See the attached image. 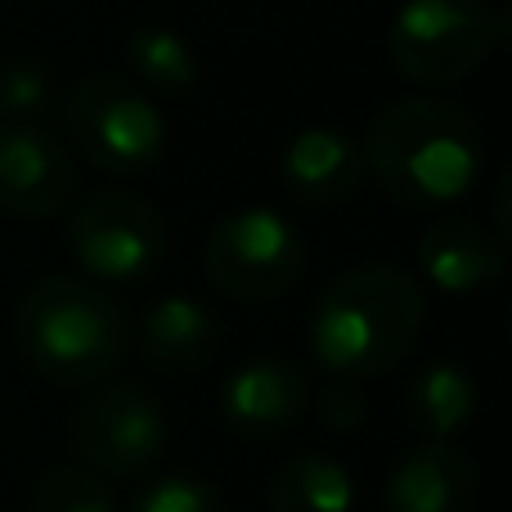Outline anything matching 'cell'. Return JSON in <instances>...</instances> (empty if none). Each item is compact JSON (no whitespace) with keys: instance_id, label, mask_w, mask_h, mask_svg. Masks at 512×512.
Returning <instances> with one entry per match:
<instances>
[{"instance_id":"1","label":"cell","mask_w":512,"mask_h":512,"mask_svg":"<svg viewBox=\"0 0 512 512\" xmlns=\"http://www.w3.org/2000/svg\"><path fill=\"white\" fill-rule=\"evenodd\" d=\"M423 328V292L405 270L360 265L333 279L310 315V355L333 378H378Z\"/></svg>"},{"instance_id":"2","label":"cell","mask_w":512,"mask_h":512,"mask_svg":"<svg viewBox=\"0 0 512 512\" xmlns=\"http://www.w3.org/2000/svg\"><path fill=\"white\" fill-rule=\"evenodd\" d=\"M364 167H373L396 203L441 207L477 185L481 131L459 104L400 99L369 126Z\"/></svg>"},{"instance_id":"3","label":"cell","mask_w":512,"mask_h":512,"mask_svg":"<svg viewBox=\"0 0 512 512\" xmlns=\"http://www.w3.org/2000/svg\"><path fill=\"white\" fill-rule=\"evenodd\" d=\"M18 346L36 373L81 387L117 369L126 351V319L95 283L50 274L18 301Z\"/></svg>"},{"instance_id":"4","label":"cell","mask_w":512,"mask_h":512,"mask_svg":"<svg viewBox=\"0 0 512 512\" xmlns=\"http://www.w3.org/2000/svg\"><path fill=\"white\" fill-rule=\"evenodd\" d=\"M504 36V18L486 0H405L391 18V59L418 86H454L472 77Z\"/></svg>"},{"instance_id":"5","label":"cell","mask_w":512,"mask_h":512,"mask_svg":"<svg viewBox=\"0 0 512 512\" xmlns=\"http://www.w3.org/2000/svg\"><path fill=\"white\" fill-rule=\"evenodd\" d=\"M72 144L90 167L108 176H135L162 158L167 126H162L153 99H144L122 77H90L68 99Z\"/></svg>"},{"instance_id":"6","label":"cell","mask_w":512,"mask_h":512,"mask_svg":"<svg viewBox=\"0 0 512 512\" xmlns=\"http://www.w3.org/2000/svg\"><path fill=\"white\" fill-rule=\"evenodd\" d=\"M301 265H306L301 234L270 207H243L225 216L203 248L207 279L239 301L283 297L301 279Z\"/></svg>"},{"instance_id":"7","label":"cell","mask_w":512,"mask_h":512,"mask_svg":"<svg viewBox=\"0 0 512 512\" xmlns=\"http://www.w3.org/2000/svg\"><path fill=\"white\" fill-rule=\"evenodd\" d=\"M68 248L77 265L95 279L135 283L158 270L167 252V230L153 203L126 189H99L81 198V207L68 221Z\"/></svg>"},{"instance_id":"8","label":"cell","mask_w":512,"mask_h":512,"mask_svg":"<svg viewBox=\"0 0 512 512\" xmlns=\"http://www.w3.org/2000/svg\"><path fill=\"white\" fill-rule=\"evenodd\" d=\"M72 445L99 477H135L167 450V414L149 391L117 382L77 409Z\"/></svg>"},{"instance_id":"9","label":"cell","mask_w":512,"mask_h":512,"mask_svg":"<svg viewBox=\"0 0 512 512\" xmlns=\"http://www.w3.org/2000/svg\"><path fill=\"white\" fill-rule=\"evenodd\" d=\"M77 167L59 135L36 122L0 126V207L23 221H41L68 207Z\"/></svg>"},{"instance_id":"10","label":"cell","mask_w":512,"mask_h":512,"mask_svg":"<svg viewBox=\"0 0 512 512\" xmlns=\"http://www.w3.org/2000/svg\"><path fill=\"white\" fill-rule=\"evenodd\" d=\"M306 373L292 360H279V355H261V360H248L225 378L221 387V414L225 423L234 427L248 441H270V436H283L301 414H306Z\"/></svg>"},{"instance_id":"11","label":"cell","mask_w":512,"mask_h":512,"mask_svg":"<svg viewBox=\"0 0 512 512\" xmlns=\"http://www.w3.org/2000/svg\"><path fill=\"white\" fill-rule=\"evenodd\" d=\"M477 499V468L450 441H423L387 481V512H477Z\"/></svg>"},{"instance_id":"12","label":"cell","mask_w":512,"mask_h":512,"mask_svg":"<svg viewBox=\"0 0 512 512\" xmlns=\"http://www.w3.org/2000/svg\"><path fill=\"white\" fill-rule=\"evenodd\" d=\"M283 180L310 207L346 203L364 180V149L337 126H306L283 149Z\"/></svg>"},{"instance_id":"13","label":"cell","mask_w":512,"mask_h":512,"mask_svg":"<svg viewBox=\"0 0 512 512\" xmlns=\"http://www.w3.org/2000/svg\"><path fill=\"white\" fill-rule=\"evenodd\" d=\"M418 265H423L427 283L441 292H477L486 283L499 279L504 270V248L481 230L468 216H450V221H436L432 230L418 243Z\"/></svg>"},{"instance_id":"14","label":"cell","mask_w":512,"mask_h":512,"mask_svg":"<svg viewBox=\"0 0 512 512\" xmlns=\"http://www.w3.org/2000/svg\"><path fill=\"white\" fill-rule=\"evenodd\" d=\"M221 346V328H216V315L207 306L189 297H162L144 310L140 324V351L149 364L171 373L185 369H203L207 360Z\"/></svg>"},{"instance_id":"15","label":"cell","mask_w":512,"mask_h":512,"mask_svg":"<svg viewBox=\"0 0 512 512\" xmlns=\"http://www.w3.org/2000/svg\"><path fill=\"white\" fill-rule=\"evenodd\" d=\"M405 414L418 436L450 441L477 414V378L459 360H432L414 373L405 391Z\"/></svg>"},{"instance_id":"16","label":"cell","mask_w":512,"mask_h":512,"mask_svg":"<svg viewBox=\"0 0 512 512\" xmlns=\"http://www.w3.org/2000/svg\"><path fill=\"white\" fill-rule=\"evenodd\" d=\"M355 481L328 454H297L270 481V512H351Z\"/></svg>"},{"instance_id":"17","label":"cell","mask_w":512,"mask_h":512,"mask_svg":"<svg viewBox=\"0 0 512 512\" xmlns=\"http://www.w3.org/2000/svg\"><path fill=\"white\" fill-rule=\"evenodd\" d=\"M126 59H131L135 77H140L144 86L167 90V95L189 90L198 77L194 50H189L185 36L171 32V27H135L131 41H126Z\"/></svg>"},{"instance_id":"18","label":"cell","mask_w":512,"mask_h":512,"mask_svg":"<svg viewBox=\"0 0 512 512\" xmlns=\"http://www.w3.org/2000/svg\"><path fill=\"white\" fill-rule=\"evenodd\" d=\"M32 512H117V504L99 472L54 468L32 486Z\"/></svg>"},{"instance_id":"19","label":"cell","mask_w":512,"mask_h":512,"mask_svg":"<svg viewBox=\"0 0 512 512\" xmlns=\"http://www.w3.org/2000/svg\"><path fill=\"white\" fill-rule=\"evenodd\" d=\"M54 95V77L50 68L32 59H14L0 63V117L9 122H32Z\"/></svg>"},{"instance_id":"20","label":"cell","mask_w":512,"mask_h":512,"mask_svg":"<svg viewBox=\"0 0 512 512\" xmlns=\"http://www.w3.org/2000/svg\"><path fill=\"white\" fill-rule=\"evenodd\" d=\"M131 512H230V508L207 481L171 472V477H158L153 486H144L135 495Z\"/></svg>"},{"instance_id":"21","label":"cell","mask_w":512,"mask_h":512,"mask_svg":"<svg viewBox=\"0 0 512 512\" xmlns=\"http://www.w3.org/2000/svg\"><path fill=\"white\" fill-rule=\"evenodd\" d=\"M315 414H319V423H324L328 432L355 436L364 427V418H369V405H364V396H360V387H355V382L337 378V382H328V387L315 396Z\"/></svg>"}]
</instances>
